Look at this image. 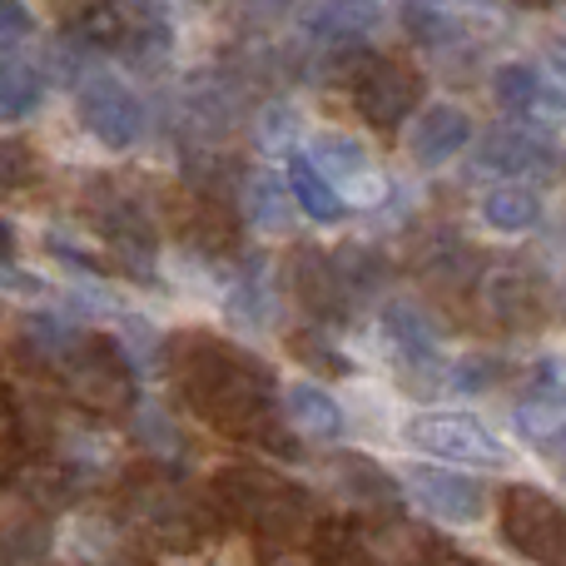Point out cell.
<instances>
[{"instance_id": "8", "label": "cell", "mask_w": 566, "mask_h": 566, "mask_svg": "<svg viewBox=\"0 0 566 566\" xmlns=\"http://www.w3.org/2000/svg\"><path fill=\"white\" fill-rule=\"evenodd\" d=\"M75 115H80V125H85V135L95 139V145L115 149V155L119 149H135L149 125L145 99L119 75H90L75 95Z\"/></svg>"}, {"instance_id": "18", "label": "cell", "mask_w": 566, "mask_h": 566, "mask_svg": "<svg viewBox=\"0 0 566 566\" xmlns=\"http://www.w3.org/2000/svg\"><path fill=\"white\" fill-rule=\"evenodd\" d=\"M289 199H293V209H303V219H313V224H338L343 205H348V199L338 195V185L313 165L308 149H293L289 155Z\"/></svg>"}, {"instance_id": "34", "label": "cell", "mask_w": 566, "mask_h": 566, "mask_svg": "<svg viewBox=\"0 0 566 566\" xmlns=\"http://www.w3.org/2000/svg\"><path fill=\"white\" fill-rule=\"evenodd\" d=\"M532 448H542L552 462H557V468H566V418L557 422V428H547V432H542V438L532 442Z\"/></svg>"}, {"instance_id": "32", "label": "cell", "mask_w": 566, "mask_h": 566, "mask_svg": "<svg viewBox=\"0 0 566 566\" xmlns=\"http://www.w3.org/2000/svg\"><path fill=\"white\" fill-rule=\"evenodd\" d=\"M30 179H35V149L20 139H0V195L30 185Z\"/></svg>"}, {"instance_id": "5", "label": "cell", "mask_w": 566, "mask_h": 566, "mask_svg": "<svg viewBox=\"0 0 566 566\" xmlns=\"http://www.w3.org/2000/svg\"><path fill=\"white\" fill-rule=\"evenodd\" d=\"M502 537L537 566H566V507L542 488L512 482L502 492Z\"/></svg>"}, {"instance_id": "9", "label": "cell", "mask_w": 566, "mask_h": 566, "mask_svg": "<svg viewBox=\"0 0 566 566\" xmlns=\"http://www.w3.org/2000/svg\"><path fill=\"white\" fill-rule=\"evenodd\" d=\"M348 90H353V109H358L368 125H402V119L418 109L422 99V80L412 65L392 55H363L353 60V75H348Z\"/></svg>"}, {"instance_id": "23", "label": "cell", "mask_w": 566, "mask_h": 566, "mask_svg": "<svg viewBox=\"0 0 566 566\" xmlns=\"http://www.w3.org/2000/svg\"><path fill=\"white\" fill-rule=\"evenodd\" d=\"M542 95H547V80L527 60H507L492 70V99L502 115H532V109H542Z\"/></svg>"}, {"instance_id": "30", "label": "cell", "mask_w": 566, "mask_h": 566, "mask_svg": "<svg viewBox=\"0 0 566 566\" xmlns=\"http://www.w3.org/2000/svg\"><path fill=\"white\" fill-rule=\"evenodd\" d=\"M229 298H234V313L244 323H254V328H264V323H274V293H269V279L259 274V264L254 259H249L244 264V274L234 279V293H229Z\"/></svg>"}, {"instance_id": "6", "label": "cell", "mask_w": 566, "mask_h": 566, "mask_svg": "<svg viewBox=\"0 0 566 566\" xmlns=\"http://www.w3.org/2000/svg\"><path fill=\"white\" fill-rule=\"evenodd\" d=\"M408 442L442 462H462V468H507V442L462 408H438L408 418Z\"/></svg>"}, {"instance_id": "7", "label": "cell", "mask_w": 566, "mask_h": 566, "mask_svg": "<svg viewBox=\"0 0 566 566\" xmlns=\"http://www.w3.org/2000/svg\"><path fill=\"white\" fill-rule=\"evenodd\" d=\"M90 209V224H95V239L129 269L135 279L155 274V229L145 219V205L135 195H125L119 185H105L99 179L85 199Z\"/></svg>"}, {"instance_id": "37", "label": "cell", "mask_w": 566, "mask_h": 566, "mask_svg": "<svg viewBox=\"0 0 566 566\" xmlns=\"http://www.w3.org/2000/svg\"><path fill=\"white\" fill-rule=\"evenodd\" d=\"M10 249H15V239H10V229H6V224H0V259H6V254H10Z\"/></svg>"}, {"instance_id": "22", "label": "cell", "mask_w": 566, "mask_h": 566, "mask_svg": "<svg viewBox=\"0 0 566 566\" xmlns=\"http://www.w3.org/2000/svg\"><path fill=\"white\" fill-rule=\"evenodd\" d=\"M542 219V199L527 185H492L482 195V224L497 234H527Z\"/></svg>"}, {"instance_id": "17", "label": "cell", "mask_w": 566, "mask_h": 566, "mask_svg": "<svg viewBox=\"0 0 566 566\" xmlns=\"http://www.w3.org/2000/svg\"><path fill=\"white\" fill-rule=\"evenodd\" d=\"M482 303L502 328H532L542 318V289L527 269H497L482 279Z\"/></svg>"}, {"instance_id": "35", "label": "cell", "mask_w": 566, "mask_h": 566, "mask_svg": "<svg viewBox=\"0 0 566 566\" xmlns=\"http://www.w3.org/2000/svg\"><path fill=\"white\" fill-rule=\"evenodd\" d=\"M547 70H552V85H557V95L566 99V40L547 50Z\"/></svg>"}, {"instance_id": "25", "label": "cell", "mask_w": 566, "mask_h": 566, "mask_svg": "<svg viewBox=\"0 0 566 566\" xmlns=\"http://www.w3.org/2000/svg\"><path fill=\"white\" fill-rule=\"evenodd\" d=\"M40 99H45V75L30 60H0V125L35 115Z\"/></svg>"}, {"instance_id": "15", "label": "cell", "mask_w": 566, "mask_h": 566, "mask_svg": "<svg viewBox=\"0 0 566 566\" xmlns=\"http://www.w3.org/2000/svg\"><path fill=\"white\" fill-rule=\"evenodd\" d=\"M308 155H313V165H318L323 175H338V179H343V195H353V199H378V195H382L378 169H373L368 149H363L353 135L323 129V135L313 139Z\"/></svg>"}, {"instance_id": "10", "label": "cell", "mask_w": 566, "mask_h": 566, "mask_svg": "<svg viewBox=\"0 0 566 566\" xmlns=\"http://www.w3.org/2000/svg\"><path fill=\"white\" fill-rule=\"evenodd\" d=\"M402 492L408 502L432 522L448 527H478L488 517V488L468 472H442V468H402Z\"/></svg>"}, {"instance_id": "29", "label": "cell", "mask_w": 566, "mask_h": 566, "mask_svg": "<svg viewBox=\"0 0 566 566\" xmlns=\"http://www.w3.org/2000/svg\"><path fill=\"white\" fill-rule=\"evenodd\" d=\"M398 20L408 25L412 45H422V50H438V45H448V40L462 35L458 15H452V10H442V6H402Z\"/></svg>"}, {"instance_id": "3", "label": "cell", "mask_w": 566, "mask_h": 566, "mask_svg": "<svg viewBox=\"0 0 566 566\" xmlns=\"http://www.w3.org/2000/svg\"><path fill=\"white\" fill-rule=\"evenodd\" d=\"M119 512L159 552H195L209 537V507L175 478H135Z\"/></svg>"}, {"instance_id": "28", "label": "cell", "mask_w": 566, "mask_h": 566, "mask_svg": "<svg viewBox=\"0 0 566 566\" xmlns=\"http://www.w3.org/2000/svg\"><path fill=\"white\" fill-rule=\"evenodd\" d=\"M422 269H428L432 289H448V293H462L478 283V254L462 244H438L428 259H422Z\"/></svg>"}, {"instance_id": "12", "label": "cell", "mask_w": 566, "mask_h": 566, "mask_svg": "<svg viewBox=\"0 0 566 566\" xmlns=\"http://www.w3.org/2000/svg\"><path fill=\"white\" fill-rule=\"evenodd\" d=\"M378 333L388 338V348L412 368H432L442 353V328L432 323V313L412 298H388L378 308Z\"/></svg>"}, {"instance_id": "26", "label": "cell", "mask_w": 566, "mask_h": 566, "mask_svg": "<svg viewBox=\"0 0 566 566\" xmlns=\"http://www.w3.org/2000/svg\"><path fill=\"white\" fill-rule=\"evenodd\" d=\"M239 189H244L239 199H244V224L249 229H283V224H289V205H293V199L283 195V185L274 175H244V185H239Z\"/></svg>"}, {"instance_id": "11", "label": "cell", "mask_w": 566, "mask_h": 566, "mask_svg": "<svg viewBox=\"0 0 566 566\" xmlns=\"http://www.w3.org/2000/svg\"><path fill=\"white\" fill-rule=\"evenodd\" d=\"M289 293L298 298V308L318 323H343L348 318V283L338 274V259L323 254V249H298L289 259Z\"/></svg>"}, {"instance_id": "19", "label": "cell", "mask_w": 566, "mask_h": 566, "mask_svg": "<svg viewBox=\"0 0 566 566\" xmlns=\"http://www.w3.org/2000/svg\"><path fill=\"white\" fill-rule=\"evenodd\" d=\"M283 418L293 422V432H303V438H338L343 432V408L338 398H333L328 388H318V382H289L283 388Z\"/></svg>"}, {"instance_id": "16", "label": "cell", "mask_w": 566, "mask_h": 566, "mask_svg": "<svg viewBox=\"0 0 566 566\" xmlns=\"http://www.w3.org/2000/svg\"><path fill=\"white\" fill-rule=\"evenodd\" d=\"M557 165V149L547 145V139L527 135V129H497V135L482 139L478 149V169H488V175H537V169H552Z\"/></svg>"}, {"instance_id": "14", "label": "cell", "mask_w": 566, "mask_h": 566, "mask_svg": "<svg viewBox=\"0 0 566 566\" xmlns=\"http://www.w3.org/2000/svg\"><path fill=\"white\" fill-rule=\"evenodd\" d=\"M472 139V115L462 105H452V99H438V105H428L418 115V125H412V159L428 169L448 165V159H458L462 149H468Z\"/></svg>"}, {"instance_id": "21", "label": "cell", "mask_w": 566, "mask_h": 566, "mask_svg": "<svg viewBox=\"0 0 566 566\" xmlns=\"http://www.w3.org/2000/svg\"><path fill=\"white\" fill-rule=\"evenodd\" d=\"M333 488H338V497L348 502V507H363V512H378L388 507L392 497H398V488H392L388 478H382L378 462L358 458V452H343L338 462H333Z\"/></svg>"}, {"instance_id": "36", "label": "cell", "mask_w": 566, "mask_h": 566, "mask_svg": "<svg viewBox=\"0 0 566 566\" xmlns=\"http://www.w3.org/2000/svg\"><path fill=\"white\" fill-rule=\"evenodd\" d=\"M30 25V10L25 6H0V35H20Z\"/></svg>"}, {"instance_id": "1", "label": "cell", "mask_w": 566, "mask_h": 566, "mask_svg": "<svg viewBox=\"0 0 566 566\" xmlns=\"http://www.w3.org/2000/svg\"><path fill=\"white\" fill-rule=\"evenodd\" d=\"M169 378L195 418L229 438L264 442L279 432L274 418V373L249 348L219 333H185L169 343Z\"/></svg>"}, {"instance_id": "33", "label": "cell", "mask_w": 566, "mask_h": 566, "mask_svg": "<svg viewBox=\"0 0 566 566\" xmlns=\"http://www.w3.org/2000/svg\"><path fill=\"white\" fill-rule=\"evenodd\" d=\"M15 432H20V418H15V408H10V398L0 392V478L15 468Z\"/></svg>"}, {"instance_id": "13", "label": "cell", "mask_w": 566, "mask_h": 566, "mask_svg": "<svg viewBox=\"0 0 566 566\" xmlns=\"http://www.w3.org/2000/svg\"><path fill=\"white\" fill-rule=\"evenodd\" d=\"M353 552H358L363 566H422L438 547H432V537L418 522H402L382 512L373 527L353 532Z\"/></svg>"}, {"instance_id": "31", "label": "cell", "mask_w": 566, "mask_h": 566, "mask_svg": "<svg viewBox=\"0 0 566 566\" xmlns=\"http://www.w3.org/2000/svg\"><path fill=\"white\" fill-rule=\"evenodd\" d=\"M333 259H338V274L348 283L353 298H363V293H373L382 283V259L373 254V249H343V254H333Z\"/></svg>"}, {"instance_id": "20", "label": "cell", "mask_w": 566, "mask_h": 566, "mask_svg": "<svg viewBox=\"0 0 566 566\" xmlns=\"http://www.w3.org/2000/svg\"><path fill=\"white\" fill-rule=\"evenodd\" d=\"M179 239L199 254H224V249H234V214L219 199L195 195L179 205Z\"/></svg>"}, {"instance_id": "24", "label": "cell", "mask_w": 566, "mask_h": 566, "mask_svg": "<svg viewBox=\"0 0 566 566\" xmlns=\"http://www.w3.org/2000/svg\"><path fill=\"white\" fill-rule=\"evenodd\" d=\"M373 20H378V10H368V6L308 10V40H318V45H328V50H353L363 35H368Z\"/></svg>"}, {"instance_id": "38", "label": "cell", "mask_w": 566, "mask_h": 566, "mask_svg": "<svg viewBox=\"0 0 566 566\" xmlns=\"http://www.w3.org/2000/svg\"><path fill=\"white\" fill-rule=\"evenodd\" d=\"M185 566H189V562H185Z\"/></svg>"}, {"instance_id": "27", "label": "cell", "mask_w": 566, "mask_h": 566, "mask_svg": "<svg viewBox=\"0 0 566 566\" xmlns=\"http://www.w3.org/2000/svg\"><path fill=\"white\" fill-rule=\"evenodd\" d=\"M135 428H139V442H145L149 458L159 462H179L189 452V438L179 432V422L169 418L159 402H135Z\"/></svg>"}, {"instance_id": "4", "label": "cell", "mask_w": 566, "mask_h": 566, "mask_svg": "<svg viewBox=\"0 0 566 566\" xmlns=\"http://www.w3.org/2000/svg\"><path fill=\"white\" fill-rule=\"evenodd\" d=\"M55 378L65 388V398L90 418H115V412L135 408V368H129L125 348L109 338H95V333L60 363Z\"/></svg>"}, {"instance_id": "2", "label": "cell", "mask_w": 566, "mask_h": 566, "mask_svg": "<svg viewBox=\"0 0 566 566\" xmlns=\"http://www.w3.org/2000/svg\"><path fill=\"white\" fill-rule=\"evenodd\" d=\"M214 497L219 512L249 522L259 532V542H269V547H293L303 537V527L313 522L308 492L264 468H224L214 482Z\"/></svg>"}]
</instances>
